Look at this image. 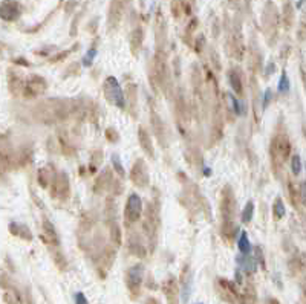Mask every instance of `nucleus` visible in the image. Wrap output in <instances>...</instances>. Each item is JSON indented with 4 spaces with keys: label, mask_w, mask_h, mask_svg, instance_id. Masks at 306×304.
<instances>
[{
    "label": "nucleus",
    "mask_w": 306,
    "mask_h": 304,
    "mask_svg": "<svg viewBox=\"0 0 306 304\" xmlns=\"http://www.w3.org/2000/svg\"><path fill=\"white\" fill-rule=\"evenodd\" d=\"M104 92H106V97H107L109 101H112L119 108L124 107V94H123V89H121V86H119V83L116 81L115 77H109L106 80Z\"/></svg>",
    "instance_id": "f257e3e1"
},
{
    "label": "nucleus",
    "mask_w": 306,
    "mask_h": 304,
    "mask_svg": "<svg viewBox=\"0 0 306 304\" xmlns=\"http://www.w3.org/2000/svg\"><path fill=\"white\" fill-rule=\"evenodd\" d=\"M142 214V201L138 194H130L127 203H126V209H124V219L127 223H135L139 220Z\"/></svg>",
    "instance_id": "f03ea898"
},
{
    "label": "nucleus",
    "mask_w": 306,
    "mask_h": 304,
    "mask_svg": "<svg viewBox=\"0 0 306 304\" xmlns=\"http://www.w3.org/2000/svg\"><path fill=\"white\" fill-rule=\"evenodd\" d=\"M271 153H273V159H279L280 164H282L290 155V141H288V138L287 136H277L273 141Z\"/></svg>",
    "instance_id": "7ed1b4c3"
},
{
    "label": "nucleus",
    "mask_w": 306,
    "mask_h": 304,
    "mask_svg": "<svg viewBox=\"0 0 306 304\" xmlns=\"http://www.w3.org/2000/svg\"><path fill=\"white\" fill-rule=\"evenodd\" d=\"M52 196L63 201L69 196V179L65 173L58 175L52 185Z\"/></svg>",
    "instance_id": "20e7f679"
},
{
    "label": "nucleus",
    "mask_w": 306,
    "mask_h": 304,
    "mask_svg": "<svg viewBox=\"0 0 306 304\" xmlns=\"http://www.w3.org/2000/svg\"><path fill=\"white\" fill-rule=\"evenodd\" d=\"M130 179L132 182L136 185V187H146L147 182H149V176H147V170L144 167V162L141 159H138L132 168V173H130Z\"/></svg>",
    "instance_id": "39448f33"
},
{
    "label": "nucleus",
    "mask_w": 306,
    "mask_h": 304,
    "mask_svg": "<svg viewBox=\"0 0 306 304\" xmlns=\"http://www.w3.org/2000/svg\"><path fill=\"white\" fill-rule=\"evenodd\" d=\"M142 277H144V269L141 265H136L133 266L129 272H127V286L130 288V291L133 292H138L139 291V286L142 283Z\"/></svg>",
    "instance_id": "423d86ee"
},
{
    "label": "nucleus",
    "mask_w": 306,
    "mask_h": 304,
    "mask_svg": "<svg viewBox=\"0 0 306 304\" xmlns=\"http://www.w3.org/2000/svg\"><path fill=\"white\" fill-rule=\"evenodd\" d=\"M22 9H20V5L14 0H5L2 3V18L6 20V21H12L15 20L18 15H20Z\"/></svg>",
    "instance_id": "0eeeda50"
},
{
    "label": "nucleus",
    "mask_w": 306,
    "mask_h": 304,
    "mask_svg": "<svg viewBox=\"0 0 306 304\" xmlns=\"http://www.w3.org/2000/svg\"><path fill=\"white\" fill-rule=\"evenodd\" d=\"M45 91H46V83H45V80L40 78V77H32V78L26 83V86H25V94H26L28 97L40 95V94H43Z\"/></svg>",
    "instance_id": "6e6552de"
},
{
    "label": "nucleus",
    "mask_w": 306,
    "mask_h": 304,
    "mask_svg": "<svg viewBox=\"0 0 306 304\" xmlns=\"http://www.w3.org/2000/svg\"><path fill=\"white\" fill-rule=\"evenodd\" d=\"M156 228H158V212L152 205H149L146 220H144V231H147L152 235L156 231Z\"/></svg>",
    "instance_id": "1a4fd4ad"
},
{
    "label": "nucleus",
    "mask_w": 306,
    "mask_h": 304,
    "mask_svg": "<svg viewBox=\"0 0 306 304\" xmlns=\"http://www.w3.org/2000/svg\"><path fill=\"white\" fill-rule=\"evenodd\" d=\"M43 238L48 245H52V246L58 245V234H57L55 228L52 226V223L48 220L43 222Z\"/></svg>",
    "instance_id": "9d476101"
},
{
    "label": "nucleus",
    "mask_w": 306,
    "mask_h": 304,
    "mask_svg": "<svg viewBox=\"0 0 306 304\" xmlns=\"http://www.w3.org/2000/svg\"><path fill=\"white\" fill-rule=\"evenodd\" d=\"M155 72H156V77L159 78L161 83H166V78H167V63L164 60V55H156V60H155Z\"/></svg>",
    "instance_id": "9b49d317"
},
{
    "label": "nucleus",
    "mask_w": 306,
    "mask_h": 304,
    "mask_svg": "<svg viewBox=\"0 0 306 304\" xmlns=\"http://www.w3.org/2000/svg\"><path fill=\"white\" fill-rule=\"evenodd\" d=\"M228 80H230V86H231V89L234 91V94H237V95H242V92H243V89H242V75L236 71V69H233V71H230V74H228Z\"/></svg>",
    "instance_id": "f8f14e48"
},
{
    "label": "nucleus",
    "mask_w": 306,
    "mask_h": 304,
    "mask_svg": "<svg viewBox=\"0 0 306 304\" xmlns=\"http://www.w3.org/2000/svg\"><path fill=\"white\" fill-rule=\"evenodd\" d=\"M233 194H225L223 199H222V214L227 219H233V214H234V209H236V205H234V199H231Z\"/></svg>",
    "instance_id": "ddd939ff"
},
{
    "label": "nucleus",
    "mask_w": 306,
    "mask_h": 304,
    "mask_svg": "<svg viewBox=\"0 0 306 304\" xmlns=\"http://www.w3.org/2000/svg\"><path fill=\"white\" fill-rule=\"evenodd\" d=\"M237 263L240 265V268L245 272H254L257 268V263L253 257H250V254H242L240 257H237Z\"/></svg>",
    "instance_id": "4468645a"
},
{
    "label": "nucleus",
    "mask_w": 306,
    "mask_h": 304,
    "mask_svg": "<svg viewBox=\"0 0 306 304\" xmlns=\"http://www.w3.org/2000/svg\"><path fill=\"white\" fill-rule=\"evenodd\" d=\"M138 136H139V142H141V147H142V150L150 156V158H153V145H152V142H150V136H149V133L144 130V128H139V132H138Z\"/></svg>",
    "instance_id": "2eb2a0df"
},
{
    "label": "nucleus",
    "mask_w": 306,
    "mask_h": 304,
    "mask_svg": "<svg viewBox=\"0 0 306 304\" xmlns=\"http://www.w3.org/2000/svg\"><path fill=\"white\" fill-rule=\"evenodd\" d=\"M237 246H239V251H240L242 254H250V252H251V243H250L248 235H247L245 231L240 232L239 240H237Z\"/></svg>",
    "instance_id": "dca6fc26"
},
{
    "label": "nucleus",
    "mask_w": 306,
    "mask_h": 304,
    "mask_svg": "<svg viewBox=\"0 0 306 304\" xmlns=\"http://www.w3.org/2000/svg\"><path fill=\"white\" fill-rule=\"evenodd\" d=\"M3 300L6 304H22V298L20 295L14 291V289H8L3 294Z\"/></svg>",
    "instance_id": "f3484780"
},
{
    "label": "nucleus",
    "mask_w": 306,
    "mask_h": 304,
    "mask_svg": "<svg viewBox=\"0 0 306 304\" xmlns=\"http://www.w3.org/2000/svg\"><path fill=\"white\" fill-rule=\"evenodd\" d=\"M253 212H254V203L248 202L247 203V206L243 208V211H242V222H243V223L251 222V219H253Z\"/></svg>",
    "instance_id": "a211bd4d"
},
{
    "label": "nucleus",
    "mask_w": 306,
    "mask_h": 304,
    "mask_svg": "<svg viewBox=\"0 0 306 304\" xmlns=\"http://www.w3.org/2000/svg\"><path fill=\"white\" fill-rule=\"evenodd\" d=\"M141 43H142V32L139 29H136L132 35V49L135 52H138V49L141 48Z\"/></svg>",
    "instance_id": "6ab92c4d"
},
{
    "label": "nucleus",
    "mask_w": 306,
    "mask_h": 304,
    "mask_svg": "<svg viewBox=\"0 0 306 304\" xmlns=\"http://www.w3.org/2000/svg\"><path fill=\"white\" fill-rule=\"evenodd\" d=\"M291 171H293V175H296V176H299L300 171H302V159H300L299 155H294L293 159H291Z\"/></svg>",
    "instance_id": "aec40b11"
},
{
    "label": "nucleus",
    "mask_w": 306,
    "mask_h": 304,
    "mask_svg": "<svg viewBox=\"0 0 306 304\" xmlns=\"http://www.w3.org/2000/svg\"><path fill=\"white\" fill-rule=\"evenodd\" d=\"M279 92L280 94H288L290 92V78L287 75V72L282 74L280 81H279Z\"/></svg>",
    "instance_id": "412c9836"
},
{
    "label": "nucleus",
    "mask_w": 306,
    "mask_h": 304,
    "mask_svg": "<svg viewBox=\"0 0 306 304\" xmlns=\"http://www.w3.org/2000/svg\"><path fill=\"white\" fill-rule=\"evenodd\" d=\"M274 215H276V219H282L283 215H285V212H287V209H285V205L282 202V199H276V203H274Z\"/></svg>",
    "instance_id": "4be33fe9"
},
{
    "label": "nucleus",
    "mask_w": 306,
    "mask_h": 304,
    "mask_svg": "<svg viewBox=\"0 0 306 304\" xmlns=\"http://www.w3.org/2000/svg\"><path fill=\"white\" fill-rule=\"evenodd\" d=\"M110 235H112V240L115 242V243H121V231H119V228H118V225H112V228H110Z\"/></svg>",
    "instance_id": "5701e85b"
},
{
    "label": "nucleus",
    "mask_w": 306,
    "mask_h": 304,
    "mask_svg": "<svg viewBox=\"0 0 306 304\" xmlns=\"http://www.w3.org/2000/svg\"><path fill=\"white\" fill-rule=\"evenodd\" d=\"M95 55H97V49H95V48L89 49L88 54H86V57H85V60H83V64H85V66H91L92 61H94V58H95Z\"/></svg>",
    "instance_id": "b1692460"
},
{
    "label": "nucleus",
    "mask_w": 306,
    "mask_h": 304,
    "mask_svg": "<svg viewBox=\"0 0 306 304\" xmlns=\"http://www.w3.org/2000/svg\"><path fill=\"white\" fill-rule=\"evenodd\" d=\"M112 162H113L115 170L123 176V175H124V168H123V165H121V162H119V159H118V156H116V155H113V156H112Z\"/></svg>",
    "instance_id": "393cba45"
},
{
    "label": "nucleus",
    "mask_w": 306,
    "mask_h": 304,
    "mask_svg": "<svg viewBox=\"0 0 306 304\" xmlns=\"http://www.w3.org/2000/svg\"><path fill=\"white\" fill-rule=\"evenodd\" d=\"M231 101L234 104V110H236V113L237 115H242V113H245V108L242 107V102H239L234 97H231Z\"/></svg>",
    "instance_id": "a878e982"
},
{
    "label": "nucleus",
    "mask_w": 306,
    "mask_h": 304,
    "mask_svg": "<svg viewBox=\"0 0 306 304\" xmlns=\"http://www.w3.org/2000/svg\"><path fill=\"white\" fill-rule=\"evenodd\" d=\"M75 304H89V301L85 297V294L78 292V294H75Z\"/></svg>",
    "instance_id": "bb28decb"
},
{
    "label": "nucleus",
    "mask_w": 306,
    "mask_h": 304,
    "mask_svg": "<svg viewBox=\"0 0 306 304\" xmlns=\"http://www.w3.org/2000/svg\"><path fill=\"white\" fill-rule=\"evenodd\" d=\"M300 198H302V202L306 205V182L300 185Z\"/></svg>",
    "instance_id": "cd10ccee"
},
{
    "label": "nucleus",
    "mask_w": 306,
    "mask_h": 304,
    "mask_svg": "<svg viewBox=\"0 0 306 304\" xmlns=\"http://www.w3.org/2000/svg\"><path fill=\"white\" fill-rule=\"evenodd\" d=\"M271 91H267L265 92V97H263V107H267L268 105V102H270V100H271Z\"/></svg>",
    "instance_id": "c85d7f7f"
},
{
    "label": "nucleus",
    "mask_w": 306,
    "mask_h": 304,
    "mask_svg": "<svg viewBox=\"0 0 306 304\" xmlns=\"http://www.w3.org/2000/svg\"><path fill=\"white\" fill-rule=\"evenodd\" d=\"M270 304H279V301H276V300H270Z\"/></svg>",
    "instance_id": "c756f323"
},
{
    "label": "nucleus",
    "mask_w": 306,
    "mask_h": 304,
    "mask_svg": "<svg viewBox=\"0 0 306 304\" xmlns=\"http://www.w3.org/2000/svg\"><path fill=\"white\" fill-rule=\"evenodd\" d=\"M199 304H201V303H199Z\"/></svg>",
    "instance_id": "7c9ffc66"
}]
</instances>
